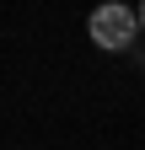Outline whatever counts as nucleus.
<instances>
[{
	"label": "nucleus",
	"instance_id": "nucleus-2",
	"mask_svg": "<svg viewBox=\"0 0 145 150\" xmlns=\"http://www.w3.org/2000/svg\"><path fill=\"white\" fill-rule=\"evenodd\" d=\"M134 22H140V32H145V0H140V6H134Z\"/></svg>",
	"mask_w": 145,
	"mask_h": 150
},
{
	"label": "nucleus",
	"instance_id": "nucleus-1",
	"mask_svg": "<svg viewBox=\"0 0 145 150\" xmlns=\"http://www.w3.org/2000/svg\"><path fill=\"white\" fill-rule=\"evenodd\" d=\"M86 38H92L102 54H129L134 38H140L134 6H124V0H102V6H92V16H86Z\"/></svg>",
	"mask_w": 145,
	"mask_h": 150
}]
</instances>
